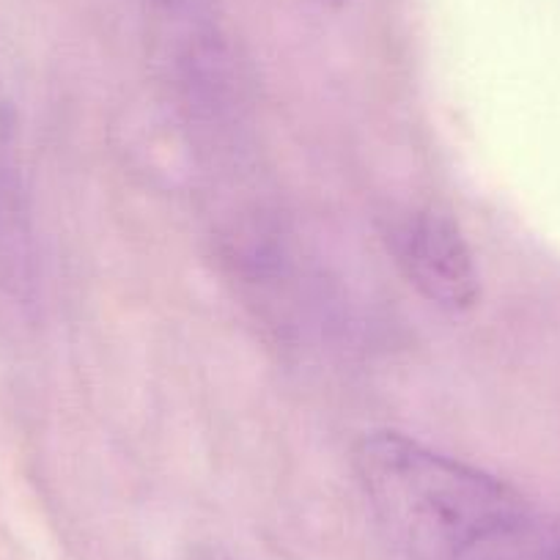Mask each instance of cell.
<instances>
[{"label": "cell", "mask_w": 560, "mask_h": 560, "mask_svg": "<svg viewBox=\"0 0 560 560\" xmlns=\"http://www.w3.org/2000/svg\"><path fill=\"white\" fill-rule=\"evenodd\" d=\"M187 560H234L231 555L220 552V549H212V547H201L196 549V552H190V558Z\"/></svg>", "instance_id": "3957f363"}, {"label": "cell", "mask_w": 560, "mask_h": 560, "mask_svg": "<svg viewBox=\"0 0 560 560\" xmlns=\"http://www.w3.org/2000/svg\"><path fill=\"white\" fill-rule=\"evenodd\" d=\"M387 242L398 269L420 298L454 316L476 308L481 278L454 218L438 209H415L390 225Z\"/></svg>", "instance_id": "7a4b0ae2"}, {"label": "cell", "mask_w": 560, "mask_h": 560, "mask_svg": "<svg viewBox=\"0 0 560 560\" xmlns=\"http://www.w3.org/2000/svg\"><path fill=\"white\" fill-rule=\"evenodd\" d=\"M354 472L407 560H544L525 498L500 478L398 432L354 445Z\"/></svg>", "instance_id": "6da1fadb"}]
</instances>
